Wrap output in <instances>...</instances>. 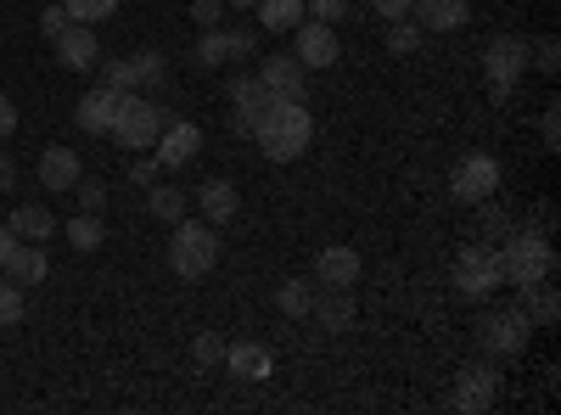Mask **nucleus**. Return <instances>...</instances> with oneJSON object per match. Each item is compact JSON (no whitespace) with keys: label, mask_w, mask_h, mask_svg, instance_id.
<instances>
[{"label":"nucleus","mask_w":561,"mask_h":415,"mask_svg":"<svg viewBox=\"0 0 561 415\" xmlns=\"http://www.w3.org/2000/svg\"><path fill=\"white\" fill-rule=\"evenodd\" d=\"M253 135H259V147H264L270 163H293V158H304L309 141H314L309 102H270V107L259 113Z\"/></svg>","instance_id":"1"},{"label":"nucleus","mask_w":561,"mask_h":415,"mask_svg":"<svg viewBox=\"0 0 561 415\" xmlns=\"http://www.w3.org/2000/svg\"><path fill=\"white\" fill-rule=\"evenodd\" d=\"M500 253V275H505V287H534V281H550V269H556V247L545 230L534 224H517L511 237L494 247Z\"/></svg>","instance_id":"2"},{"label":"nucleus","mask_w":561,"mask_h":415,"mask_svg":"<svg viewBox=\"0 0 561 415\" xmlns=\"http://www.w3.org/2000/svg\"><path fill=\"white\" fill-rule=\"evenodd\" d=\"M219 264V237L208 219H174V237H169V269L180 281H197Z\"/></svg>","instance_id":"3"},{"label":"nucleus","mask_w":561,"mask_h":415,"mask_svg":"<svg viewBox=\"0 0 561 415\" xmlns=\"http://www.w3.org/2000/svg\"><path fill=\"white\" fill-rule=\"evenodd\" d=\"M163 107L152 102V96H140V90H124V102H118V118H113V141L124 147V152H152V141L163 135Z\"/></svg>","instance_id":"4"},{"label":"nucleus","mask_w":561,"mask_h":415,"mask_svg":"<svg viewBox=\"0 0 561 415\" xmlns=\"http://www.w3.org/2000/svg\"><path fill=\"white\" fill-rule=\"evenodd\" d=\"M483 73H489L494 102H511V84L528 73V39L523 34H494L483 45Z\"/></svg>","instance_id":"5"},{"label":"nucleus","mask_w":561,"mask_h":415,"mask_svg":"<svg viewBox=\"0 0 561 415\" xmlns=\"http://www.w3.org/2000/svg\"><path fill=\"white\" fill-rule=\"evenodd\" d=\"M534 332H539V326H534V320H528L523 309H489V314L478 320V343H483V354H489V359H511V354H523Z\"/></svg>","instance_id":"6"},{"label":"nucleus","mask_w":561,"mask_h":415,"mask_svg":"<svg viewBox=\"0 0 561 415\" xmlns=\"http://www.w3.org/2000/svg\"><path fill=\"white\" fill-rule=\"evenodd\" d=\"M494 287H505L500 253H494L489 242H466L460 258H455V292H460V298H489Z\"/></svg>","instance_id":"7"},{"label":"nucleus","mask_w":561,"mask_h":415,"mask_svg":"<svg viewBox=\"0 0 561 415\" xmlns=\"http://www.w3.org/2000/svg\"><path fill=\"white\" fill-rule=\"evenodd\" d=\"M500 192V163L489 152H466L455 169H449V197L466 203V208H478Z\"/></svg>","instance_id":"8"},{"label":"nucleus","mask_w":561,"mask_h":415,"mask_svg":"<svg viewBox=\"0 0 561 415\" xmlns=\"http://www.w3.org/2000/svg\"><path fill=\"white\" fill-rule=\"evenodd\" d=\"M163 73H169V57L163 51H135V57L107 62L102 68V84H113V90H152V84H163Z\"/></svg>","instance_id":"9"},{"label":"nucleus","mask_w":561,"mask_h":415,"mask_svg":"<svg viewBox=\"0 0 561 415\" xmlns=\"http://www.w3.org/2000/svg\"><path fill=\"white\" fill-rule=\"evenodd\" d=\"M304 73H309V68H304L298 57H264L253 79L264 84V96H270V102H309Z\"/></svg>","instance_id":"10"},{"label":"nucleus","mask_w":561,"mask_h":415,"mask_svg":"<svg viewBox=\"0 0 561 415\" xmlns=\"http://www.w3.org/2000/svg\"><path fill=\"white\" fill-rule=\"evenodd\" d=\"M152 147H158V152H152L158 169L174 174V169H185V163H197V152H203V129H197V124H185V118H180V124H163V135H158Z\"/></svg>","instance_id":"11"},{"label":"nucleus","mask_w":561,"mask_h":415,"mask_svg":"<svg viewBox=\"0 0 561 415\" xmlns=\"http://www.w3.org/2000/svg\"><path fill=\"white\" fill-rule=\"evenodd\" d=\"M449 404H455L460 415H483V410L494 404V365H466V371L455 377Z\"/></svg>","instance_id":"12"},{"label":"nucleus","mask_w":561,"mask_h":415,"mask_svg":"<svg viewBox=\"0 0 561 415\" xmlns=\"http://www.w3.org/2000/svg\"><path fill=\"white\" fill-rule=\"evenodd\" d=\"M118 102H124V90H113V84L84 90L79 107H73L79 129H84V135H107V129H113V118H118Z\"/></svg>","instance_id":"13"},{"label":"nucleus","mask_w":561,"mask_h":415,"mask_svg":"<svg viewBox=\"0 0 561 415\" xmlns=\"http://www.w3.org/2000/svg\"><path fill=\"white\" fill-rule=\"evenodd\" d=\"M51 45H57L62 68H73V73H79V68H96V62H102V39H96V28H90V23H68V28H62V34H57Z\"/></svg>","instance_id":"14"},{"label":"nucleus","mask_w":561,"mask_h":415,"mask_svg":"<svg viewBox=\"0 0 561 415\" xmlns=\"http://www.w3.org/2000/svg\"><path fill=\"white\" fill-rule=\"evenodd\" d=\"M293 39H298L293 57H298L304 68H332V62H337V28H332V23H298Z\"/></svg>","instance_id":"15"},{"label":"nucleus","mask_w":561,"mask_h":415,"mask_svg":"<svg viewBox=\"0 0 561 415\" xmlns=\"http://www.w3.org/2000/svg\"><path fill=\"white\" fill-rule=\"evenodd\" d=\"M253 34L248 28H230V34H219V28H208L203 39H197V62L203 68H225L230 57H253Z\"/></svg>","instance_id":"16"},{"label":"nucleus","mask_w":561,"mask_h":415,"mask_svg":"<svg viewBox=\"0 0 561 415\" xmlns=\"http://www.w3.org/2000/svg\"><path fill=\"white\" fill-rule=\"evenodd\" d=\"M230 124H237V135H253V124H259V113L270 107V96H264V84L253 79V73H237L230 79Z\"/></svg>","instance_id":"17"},{"label":"nucleus","mask_w":561,"mask_h":415,"mask_svg":"<svg viewBox=\"0 0 561 415\" xmlns=\"http://www.w3.org/2000/svg\"><path fill=\"white\" fill-rule=\"evenodd\" d=\"M79 174H84V163H79L73 147H45L39 152V186L45 192H73Z\"/></svg>","instance_id":"18"},{"label":"nucleus","mask_w":561,"mask_h":415,"mask_svg":"<svg viewBox=\"0 0 561 415\" xmlns=\"http://www.w3.org/2000/svg\"><path fill=\"white\" fill-rule=\"evenodd\" d=\"M314 281L320 287H343V292H354V281H359V253L354 247H320V258H314Z\"/></svg>","instance_id":"19"},{"label":"nucleus","mask_w":561,"mask_h":415,"mask_svg":"<svg viewBox=\"0 0 561 415\" xmlns=\"http://www.w3.org/2000/svg\"><path fill=\"white\" fill-rule=\"evenodd\" d=\"M410 18L421 23V34H455L466 18H472V7H466V0H415Z\"/></svg>","instance_id":"20"},{"label":"nucleus","mask_w":561,"mask_h":415,"mask_svg":"<svg viewBox=\"0 0 561 415\" xmlns=\"http://www.w3.org/2000/svg\"><path fill=\"white\" fill-rule=\"evenodd\" d=\"M225 365H230V377H242V382H264L270 377V348L259 337H237V343H225Z\"/></svg>","instance_id":"21"},{"label":"nucleus","mask_w":561,"mask_h":415,"mask_svg":"<svg viewBox=\"0 0 561 415\" xmlns=\"http://www.w3.org/2000/svg\"><path fill=\"white\" fill-rule=\"evenodd\" d=\"M0 275H7L12 287H39L45 275H51V258H45V247H39V242H18Z\"/></svg>","instance_id":"22"},{"label":"nucleus","mask_w":561,"mask_h":415,"mask_svg":"<svg viewBox=\"0 0 561 415\" xmlns=\"http://www.w3.org/2000/svg\"><path fill=\"white\" fill-rule=\"evenodd\" d=\"M309 314L320 320L325 332H348V326H354V292H343V287H320V292L309 298Z\"/></svg>","instance_id":"23"},{"label":"nucleus","mask_w":561,"mask_h":415,"mask_svg":"<svg viewBox=\"0 0 561 415\" xmlns=\"http://www.w3.org/2000/svg\"><path fill=\"white\" fill-rule=\"evenodd\" d=\"M192 197H197V208H203L208 224H230V219H237V208H242V197H237L230 180H203Z\"/></svg>","instance_id":"24"},{"label":"nucleus","mask_w":561,"mask_h":415,"mask_svg":"<svg viewBox=\"0 0 561 415\" xmlns=\"http://www.w3.org/2000/svg\"><path fill=\"white\" fill-rule=\"evenodd\" d=\"M7 224H12V237H18V242H51V237H57L51 208H39V203H23Z\"/></svg>","instance_id":"25"},{"label":"nucleus","mask_w":561,"mask_h":415,"mask_svg":"<svg viewBox=\"0 0 561 415\" xmlns=\"http://www.w3.org/2000/svg\"><path fill=\"white\" fill-rule=\"evenodd\" d=\"M259 28L264 34H293L304 23V0H259Z\"/></svg>","instance_id":"26"},{"label":"nucleus","mask_w":561,"mask_h":415,"mask_svg":"<svg viewBox=\"0 0 561 415\" xmlns=\"http://www.w3.org/2000/svg\"><path fill=\"white\" fill-rule=\"evenodd\" d=\"M147 214L163 219V224L185 219V192L174 186V180H152V186H147Z\"/></svg>","instance_id":"27"},{"label":"nucleus","mask_w":561,"mask_h":415,"mask_svg":"<svg viewBox=\"0 0 561 415\" xmlns=\"http://www.w3.org/2000/svg\"><path fill=\"white\" fill-rule=\"evenodd\" d=\"M523 292V314L534 320V326H556V314H561V298H556V287H545V281H534V287H517Z\"/></svg>","instance_id":"28"},{"label":"nucleus","mask_w":561,"mask_h":415,"mask_svg":"<svg viewBox=\"0 0 561 415\" xmlns=\"http://www.w3.org/2000/svg\"><path fill=\"white\" fill-rule=\"evenodd\" d=\"M68 242H73L79 253H96V247L107 242V224H102V214H73V219H68Z\"/></svg>","instance_id":"29"},{"label":"nucleus","mask_w":561,"mask_h":415,"mask_svg":"<svg viewBox=\"0 0 561 415\" xmlns=\"http://www.w3.org/2000/svg\"><path fill=\"white\" fill-rule=\"evenodd\" d=\"M483 214H478V242H489V247H500L505 237H511V230H517V224H511V214L489 197V203H478Z\"/></svg>","instance_id":"30"},{"label":"nucleus","mask_w":561,"mask_h":415,"mask_svg":"<svg viewBox=\"0 0 561 415\" xmlns=\"http://www.w3.org/2000/svg\"><path fill=\"white\" fill-rule=\"evenodd\" d=\"M309 298H314V292H309L304 281H280V287H275V309H280V314H293V320L309 314Z\"/></svg>","instance_id":"31"},{"label":"nucleus","mask_w":561,"mask_h":415,"mask_svg":"<svg viewBox=\"0 0 561 415\" xmlns=\"http://www.w3.org/2000/svg\"><path fill=\"white\" fill-rule=\"evenodd\" d=\"M62 12H68L73 23H102V18L118 12V0H62Z\"/></svg>","instance_id":"32"},{"label":"nucleus","mask_w":561,"mask_h":415,"mask_svg":"<svg viewBox=\"0 0 561 415\" xmlns=\"http://www.w3.org/2000/svg\"><path fill=\"white\" fill-rule=\"evenodd\" d=\"M415 45H421V23H415V18H399V23H388V51L410 57Z\"/></svg>","instance_id":"33"},{"label":"nucleus","mask_w":561,"mask_h":415,"mask_svg":"<svg viewBox=\"0 0 561 415\" xmlns=\"http://www.w3.org/2000/svg\"><path fill=\"white\" fill-rule=\"evenodd\" d=\"M79 214H102L107 208V186H102V180H90V174H79Z\"/></svg>","instance_id":"34"},{"label":"nucleus","mask_w":561,"mask_h":415,"mask_svg":"<svg viewBox=\"0 0 561 415\" xmlns=\"http://www.w3.org/2000/svg\"><path fill=\"white\" fill-rule=\"evenodd\" d=\"M18 320H23V287L0 275V326H18Z\"/></svg>","instance_id":"35"},{"label":"nucleus","mask_w":561,"mask_h":415,"mask_svg":"<svg viewBox=\"0 0 561 415\" xmlns=\"http://www.w3.org/2000/svg\"><path fill=\"white\" fill-rule=\"evenodd\" d=\"M314 23H337V18H348V0H309L304 7Z\"/></svg>","instance_id":"36"},{"label":"nucleus","mask_w":561,"mask_h":415,"mask_svg":"<svg viewBox=\"0 0 561 415\" xmlns=\"http://www.w3.org/2000/svg\"><path fill=\"white\" fill-rule=\"evenodd\" d=\"M192 354H197V365H219V359H225V337H214V332H203V337L192 343Z\"/></svg>","instance_id":"37"},{"label":"nucleus","mask_w":561,"mask_h":415,"mask_svg":"<svg viewBox=\"0 0 561 415\" xmlns=\"http://www.w3.org/2000/svg\"><path fill=\"white\" fill-rule=\"evenodd\" d=\"M534 68H539V73H556V68H561V45H556V39H539V45H534Z\"/></svg>","instance_id":"38"},{"label":"nucleus","mask_w":561,"mask_h":415,"mask_svg":"<svg viewBox=\"0 0 561 415\" xmlns=\"http://www.w3.org/2000/svg\"><path fill=\"white\" fill-rule=\"evenodd\" d=\"M68 23H73V18H68L62 7H45V12H39V34H45V39H57Z\"/></svg>","instance_id":"39"},{"label":"nucleus","mask_w":561,"mask_h":415,"mask_svg":"<svg viewBox=\"0 0 561 415\" xmlns=\"http://www.w3.org/2000/svg\"><path fill=\"white\" fill-rule=\"evenodd\" d=\"M192 18H197L203 28H219V18H225V0H192Z\"/></svg>","instance_id":"40"},{"label":"nucleus","mask_w":561,"mask_h":415,"mask_svg":"<svg viewBox=\"0 0 561 415\" xmlns=\"http://www.w3.org/2000/svg\"><path fill=\"white\" fill-rule=\"evenodd\" d=\"M545 152H561V107H545Z\"/></svg>","instance_id":"41"},{"label":"nucleus","mask_w":561,"mask_h":415,"mask_svg":"<svg viewBox=\"0 0 561 415\" xmlns=\"http://www.w3.org/2000/svg\"><path fill=\"white\" fill-rule=\"evenodd\" d=\"M410 7H415V0H370V12H377V18H388V23L410 18Z\"/></svg>","instance_id":"42"},{"label":"nucleus","mask_w":561,"mask_h":415,"mask_svg":"<svg viewBox=\"0 0 561 415\" xmlns=\"http://www.w3.org/2000/svg\"><path fill=\"white\" fill-rule=\"evenodd\" d=\"M12 129H18V107H12V96H7V90H0V141H7Z\"/></svg>","instance_id":"43"},{"label":"nucleus","mask_w":561,"mask_h":415,"mask_svg":"<svg viewBox=\"0 0 561 415\" xmlns=\"http://www.w3.org/2000/svg\"><path fill=\"white\" fill-rule=\"evenodd\" d=\"M18 186V163H12V152H0V192H12Z\"/></svg>","instance_id":"44"},{"label":"nucleus","mask_w":561,"mask_h":415,"mask_svg":"<svg viewBox=\"0 0 561 415\" xmlns=\"http://www.w3.org/2000/svg\"><path fill=\"white\" fill-rule=\"evenodd\" d=\"M129 174H135V186H152V180H158V158L152 163H135Z\"/></svg>","instance_id":"45"},{"label":"nucleus","mask_w":561,"mask_h":415,"mask_svg":"<svg viewBox=\"0 0 561 415\" xmlns=\"http://www.w3.org/2000/svg\"><path fill=\"white\" fill-rule=\"evenodd\" d=\"M12 247H18V237H12V224H0V269H7V258H12Z\"/></svg>","instance_id":"46"},{"label":"nucleus","mask_w":561,"mask_h":415,"mask_svg":"<svg viewBox=\"0 0 561 415\" xmlns=\"http://www.w3.org/2000/svg\"><path fill=\"white\" fill-rule=\"evenodd\" d=\"M225 7H248V12H253V7H259V0H225Z\"/></svg>","instance_id":"47"}]
</instances>
